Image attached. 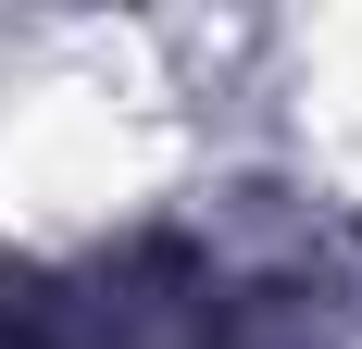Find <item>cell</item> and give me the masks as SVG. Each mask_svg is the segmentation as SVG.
<instances>
[{
    "mask_svg": "<svg viewBox=\"0 0 362 349\" xmlns=\"http://www.w3.org/2000/svg\"><path fill=\"white\" fill-rule=\"evenodd\" d=\"M37 349H225V324H213V287L200 275H175V300H150L138 262H125V275H100L88 300H50Z\"/></svg>",
    "mask_w": 362,
    "mask_h": 349,
    "instance_id": "obj_1",
    "label": "cell"
}]
</instances>
